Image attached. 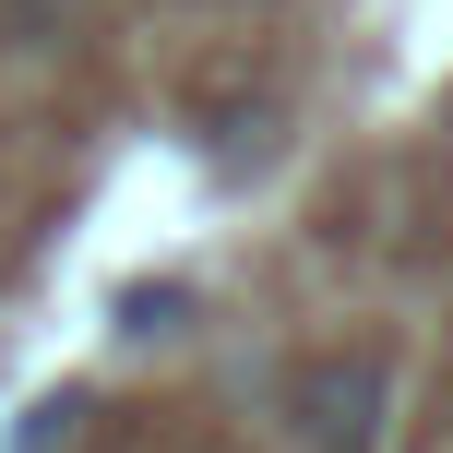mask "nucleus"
Returning <instances> with one entry per match:
<instances>
[{
    "instance_id": "nucleus-1",
    "label": "nucleus",
    "mask_w": 453,
    "mask_h": 453,
    "mask_svg": "<svg viewBox=\"0 0 453 453\" xmlns=\"http://www.w3.org/2000/svg\"><path fill=\"white\" fill-rule=\"evenodd\" d=\"M287 418H298V441H311V453H370V441H382V418H394V358H382V346L298 358Z\"/></svg>"
},
{
    "instance_id": "nucleus-3",
    "label": "nucleus",
    "mask_w": 453,
    "mask_h": 453,
    "mask_svg": "<svg viewBox=\"0 0 453 453\" xmlns=\"http://www.w3.org/2000/svg\"><path fill=\"white\" fill-rule=\"evenodd\" d=\"M60 430H72V394H48V406L24 418V441H12V453H48V441H60Z\"/></svg>"
},
{
    "instance_id": "nucleus-2",
    "label": "nucleus",
    "mask_w": 453,
    "mask_h": 453,
    "mask_svg": "<svg viewBox=\"0 0 453 453\" xmlns=\"http://www.w3.org/2000/svg\"><path fill=\"white\" fill-rule=\"evenodd\" d=\"M180 311H191V287H167V274H156V287H132V298H119V334H143V346H156V334H180Z\"/></svg>"
}]
</instances>
